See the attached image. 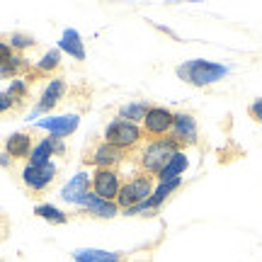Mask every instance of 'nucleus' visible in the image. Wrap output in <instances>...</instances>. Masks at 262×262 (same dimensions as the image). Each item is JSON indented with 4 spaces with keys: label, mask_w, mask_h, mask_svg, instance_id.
I'll return each instance as SVG.
<instances>
[{
    "label": "nucleus",
    "mask_w": 262,
    "mask_h": 262,
    "mask_svg": "<svg viewBox=\"0 0 262 262\" xmlns=\"http://www.w3.org/2000/svg\"><path fill=\"white\" fill-rule=\"evenodd\" d=\"M66 97V80L61 78V75H54L51 80L47 83V88L41 90V97H39V102H37V107L29 112V117H27V122H34L39 114H44V112H51L54 107H56L61 100Z\"/></svg>",
    "instance_id": "nucleus-10"
},
{
    "label": "nucleus",
    "mask_w": 262,
    "mask_h": 262,
    "mask_svg": "<svg viewBox=\"0 0 262 262\" xmlns=\"http://www.w3.org/2000/svg\"><path fill=\"white\" fill-rule=\"evenodd\" d=\"M32 148H34V139L27 131H15L5 139V153L12 160H29Z\"/></svg>",
    "instance_id": "nucleus-14"
},
{
    "label": "nucleus",
    "mask_w": 262,
    "mask_h": 262,
    "mask_svg": "<svg viewBox=\"0 0 262 262\" xmlns=\"http://www.w3.org/2000/svg\"><path fill=\"white\" fill-rule=\"evenodd\" d=\"M170 139L178 141L182 148H185V146H196V141H199V126H196L194 114L175 112V122H172Z\"/></svg>",
    "instance_id": "nucleus-11"
},
{
    "label": "nucleus",
    "mask_w": 262,
    "mask_h": 262,
    "mask_svg": "<svg viewBox=\"0 0 262 262\" xmlns=\"http://www.w3.org/2000/svg\"><path fill=\"white\" fill-rule=\"evenodd\" d=\"M80 211H85L88 216H95V219H114L122 209L117 206V202H107V199H100V196L90 192V196L85 199V204L80 206Z\"/></svg>",
    "instance_id": "nucleus-15"
},
{
    "label": "nucleus",
    "mask_w": 262,
    "mask_h": 262,
    "mask_svg": "<svg viewBox=\"0 0 262 262\" xmlns=\"http://www.w3.org/2000/svg\"><path fill=\"white\" fill-rule=\"evenodd\" d=\"M90 182H93V192L100 199H107V202H117L119 196V189H122V175L119 170H107V168H95L93 175H90Z\"/></svg>",
    "instance_id": "nucleus-9"
},
{
    "label": "nucleus",
    "mask_w": 262,
    "mask_h": 262,
    "mask_svg": "<svg viewBox=\"0 0 262 262\" xmlns=\"http://www.w3.org/2000/svg\"><path fill=\"white\" fill-rule=\"evenodd\" d=\"M34 216H39V219H44L47 224H54V226H63V224H68V219H71L66 211H61V209L54 204H37L34 206Z\"/></svg>",
    "instance_id": "nucleus-20"
},
{
    "label": "nucleus",
    "mask_w": 262,
    "mask_h": 262,
    "mask_svg": "<svg viewBox=\"0 0 262 262\" xmlns=\"http://www.w3.org/2000/svg\"><path fill=\"white\" fill-rule=\"evenodd\" d=\"M75 262H122L124 253H107V250H97V248H78L73 250Z\"/></svg>",
    "instance_id": "nucleus-18"
},
{
    "label": "nucleus",
    "mask_w": 262,
    "mask_h": 262,
    "mask_svg": "<svg viewBox=\"0 0 262 262\" xmlns=\"http://www.w3.org/2000/svg\"><path fill=\"white\" fill-rule=\"evenodd\" d=\"M12 110H17V107H15V102L10 100V95H8V93H3V90H0V114L12 112Z\"/></svg>",
    "instance_id": "nucleus-26"
},
{
    "label": "nucleus",
    "mask_w": 262,
    "mask_h": 262,
    "mask_svg": "<svg viewBox=\"0 0 262 262\" xmlns=\"http://www.w3.org/2000/svg\"><path fill=\"white\" fill-rule=\"evenodd\" d=\"M58 51L61 54H68V56H73L75 61H85V44L83 39H80V34L75 32V29H66L63 37H61V41H58Z\"/></svg>",
    "instance_id": "nucleus-17"
},
{
    "label": "nucleus",
    "mask_w": 262,
    "mask_h": 262,
    "mask_svg": "<svg viewBox=\"0 0 262 262\" xmlns=\"http://www.w3.org/2000/svg\"><path fill=\"white\" fill-rule=\"evenodd\" d=\"M148 110H150L148 102H126L119 107V119H126V122H134V124H143Z\"/></svg>",
    "instance_id": "nucleus-19"
},
{
    "label": "nucleus",
    "mask_w": 262,
    "mask_h": 262,
    "mask_svg": "<svg viewBox=\"0 0 262 262\" xmlns=\"http://www.w3.org/2000/svg\"><path fill=\"white\" fill-rule=\"evenodd\" d=\"M8 44L15 49L17 54H25L27 49H34V47H37L39 41L34 37L25 34V32H12V34H8Z\"/></svg>",
    "instance_id": "nucleus-23"
},
{
    "label": "nucleus",
    "mask_w": 262,
    "mask_h": 262,
    "mask_svg": "<svg viewBox=\"0 0 262 262\" xmlns=\"http://www.w3.org/2000/svg\"><path fill=\"white\" fill-rule=\"evenodd\" d=\"M56 175H58V168L54 160L47 163V165H32V163H27V165L22 168V172H19V180H22V185H25L29 192L39 194V192H44V189L56 180Z\"/></svg>",
    "instance_id": "nucleus-6"
},
{
    "label": "nucleus",
    "mask_w": 262,
    "mask_h": 262,
    "mask_svg": "<svg viewBox=\"0 0 262 262\" xmlns=\"http://www.w3.org/2000/svg\"><path fill=\"white\" fill-rule=\"evenodd\" d=\"M124 216H153L156 211L148 206V202H141V204L131 206V209H126V211H122Z\"/></svg>",
    "instance_id": "nucleus-24"
},
{
    "label": "nucleus",
    "mask_w": 262,
    "mask_h": 262,
    "mask_svg": "<svg viewBox=\"0 0 262 262\" xmlns=\"http://www.w3.org/2000/svg\"><path fill=\"white\" fill-rule=\"evenodd\" d=\"M102 139L107 143H112L114 148L124 150V153H129V150H136L146 141V134H143V126L141 124H134V122H126V119H112V122L104 126L102 131Z\"/></svg>",
    "instance_id": "nucleus-3"
},
{
    "label": "nucleus",
    "mask_w": 262,
    "mask_h": 262,
    "mask_svg": "<svg viewBox=\"0 0 262 262\" xmlns=\"http://www.w3.org/2000/svg\"><path fill=\"white\" fill-rule=\"evenodd\" d=\"M29 71H32V63L27 61V56L17 54L8 41L0 39V78L15 80V78H25Z\"/></svg>",
    "instance_id": "nucleus-8"
},
{
    "label": "nucleus",
    "mask_w": 262,
    "mask_h": 262,
    "mask_svg": "<svg viewBox=\"0 0 262 262\" xmlns=\"http://www.w3.org/2000/svg\"><path fill=\"white\" fill-rule=\"evenodd\" d=\"M153 189H156V178H150L146 172L136 170L131 178H126L122 182V189H119V196H117V206L122 211H126L131 206L146 202L153 194Z\"/></svg>",
    "instance_id": "nucleus-4"
},
{
    "label": "nucleus",
    "mask_w": 262,
    "mask_h": 262,
    "mask_svg": "<svg viewBox=\"0 0 262 262\" xmlns=\"http://www.w3.org/2000/svg\"><path fill=\"white\" fill-rule=\"evenodd\" d=\"M126 160V153L119 148H114L112 143H107L104 139L100 141H90L88 148L83 153V163L85 165H93V168H107V170H117Z\"/></svg>",
    "instance_id": "nucleus-5"
},
{
    "label": "nucleus",
    "mask_w": 262,
    "mask_h": 262,
    "mask_svg": "<svg viewBox=\"0 0 262 262\" xmlns=\"http://www.w3.org/2000/svg\"><path fill=\"white\" fill-rule=\"evenodd\" d=\"M172 122H175V112H170L168 107H160V104H150L141 126H143L146 139H165L172 131Z\"/></svg>",
    "instance_id": "nucleus-7"
},
{
    "label": "nucleus",
    "mask_w": 262,
    "mask_h": 262,
    "mask_svg": "<svg viewBox=\"0 0 262 262\" xmlns=\"http://www.w3.org/2000/svg\"><path fill=\"white\" fill-rule=\"evenodd\" d=\"M178 150H182V146H180L178 141H172L170 136H165V139H146L136 148V168L141 172L150 175V178H156L160 170H163V165Z\"/></svg>",
    "instance_id": "nucleus-1"
},
{
    "label": "nucleus",
    "mask_w": 262,
    "mask_h": 262,
    "mask_svg": "<svg viewBox=\"0 0 262 262\" xmlns=\"http://www.w3.org/2000/svg\"><path fill=\"white\" fill-rule=\"evenodd\" d=\"M10 165H12V158L3 150V153H0V168H10Z\"/></svg>",
    "instance_id": "nucleus-28"
},
{
    "label": "nucleus",
    "mask_w": 262,
    "mask_h": 262,
    "mask_svg": "<svg viewBox=\"0 0 262 262\" xmlns=\"http://www.w3.org/2000/svg\"><path fill=\"white\" fill-rule=\"evenodd\" d=\"M51 158H54V148H51V139H41L32 148V156H29L27 163H32V165H47V163H51Z\"/></svg>",
    "instance_id": "nucleus-21"
},
{
    "label": "nucleus",
    "mask_w": 262,
    "mask_h": 262,
    "mask_svg": "<svg viewBox=\"0 0 262 262\" xmlns=\"http://www.w3.org/2000/svg\"><path fill=\"white\" fill-rule=\"evenodd\" d=\"M248 114H250V119L262 124V97H257V100H253V102L248 104Z\"/></svg>",
    "instance_id": "nucleus-25"
},
{
    "label": "nucleus",
    "mask_w": 262,
    "mask_h": 262,
    "mask_svg": "<svg viewBox=\"0 0 262 262\" xmlns=\"http://www.w3.org/2000/svg\"><path fill=\"white\" fill-rule=\"evenodd\" d=\"M189 168V158L185 150H178L172 158L163 165L158 175H156V182H168V180H175V178H182V172Z\"/></svg>",
    "instance_id": "nucleus-16"
},
{
    "label": "nucleus",
    "mask_w": 262,
    "mask_h": 262,
    "mask_svg": "<svg viewBox=\"0 0 262 262\" xmlns=\"http://www.w3.org/2000/svg\"><path fill=\"white\" fill-rule=\"evenodd\" d=\"M5 93L10 95V100L15 102V107H22L25 104V100L29 97V83L25 80V78H15V80H10L8 90Z\"/></svg>",
    "instance_id": "nucleus-22"
},
{
    "label": "nucleus",
    "mask_w": 262,
    "mask_h": 262,
    "mask_svg": "<svg viewBox=\"0 0 262 262\" xmlns=\"http://www.w3.org/2000/svg\"><path fill=\"white\" fill-rule=\"evenodd\" d=\"M51 139V148H54V156H66V143H63V139H56V136H49Z\"/></svg>",
    "instance_id": "nucleus-27"
},
{
    "label": "nucleus",
    "mask_w": 262,
    "mask_h": 262,
    "mask_svg": "<svg viewBox=\"0 0 262 262\" xmlns=\"http://www.w3.org/2000/svg\"><path fill=\"white\" fill-rule=\"evenodd\" d=\"M37 129L49 131V136H56V139H66L71 136L78 126H80V114H61V117H47V119H39L34 124Z\"/></svg>",
    "instance_id": "nucleus-13"
},
{
    "label": "nucleus",
    "mask_w": 262,
    "mask_h": 262,
    "mask_svg": "<svg viewBox=\"0 0 262 262\" xmlns=\"http://www.w3.org/2000/svg\"><path fill=\"white\" fill-rule=\"evenodd\" d=\"M180 80L194 85V88H206V85H214L219 80H224L226 75L231 73V68L226 63H219V61H206V58H192V61H185L175 68Z\"/></svg>",
    "instance_id": "nucleus-2"
},
{
    "label": "nucleus",
    "mask_w": 262,
    "mask_h": 262,
    "mask_svg": "<svg viewBox=\"0 0 262 262\" xmlns=\"http://www.w3.org/2000/svg\"><path fill=\"white\" fill-rule=\"evenodd\" d=\"M93 192V182H90V175L88 172H78L71 182H66L63 189H61V199L66 204H73V206H80L85 204V199L90 196Z\"/></svg>",
    "instance_id": "nucleus-12"
}]
</instances>
